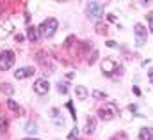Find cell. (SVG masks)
Returning a JSON list of instances; mask_svg holds the SVG:
<instances>
[{"label": "cell", "instance_id": "obj_1", "mask_svg": "<svg viewBox=\"0 0 153 140\" xmlns=\"http://www.w3.org/2000/svg\"><path fill=\"white\" fill-rule=\"evenodd\" d=\"M57 27H59V21H57L55 18H48V20H45V21L38 27L39 35L45 37V39H48V37H52V35L57 32Z\"/></svg>", "mask_w": 153, "mask_h": 140}, {"label": "cell", "instance_id": "obj_11", "mask_svg": "<svg viewBox=\"0 0 153 140\" xmlns=\"http://www.w3.org/2000/svg\"><path fill=\"white\" fill-rule=\"evenodd\" d=\"M134 32L137 34V37H146V34H148V29H146L143 23H135V27H134Z\"/></svg>", "mask_w": 153, "mask_h": 140}, {"label": "cell", "instance_id": "obj_20", "mask_svg": "<svg viewBox=\"0 0 153 140\" xmlns=\"http://www.w3.org/2000/svg\"><path fill=\"white\" fill-rule=\"evenodd\" d=\"M146 18H148V27H150V32L153 34V11H152V13H148V16H146Z\"/></svg>", "mask_w": 153, "mask_h": 140}, {"label": "cell", "instance_id": "obj_4", "mask_svg": "<svg viewBox=\"0 0 153 140\" xmlns=\"http://www.w3.org/2000/svg\"><path fill=\"white\" fill-rule=\"evenodd\" d=\"M119 69H121V66H119L116 60H112V59H105V60L102 62V71H103V74H107V76L116 74Z\"/></svg>", "mask_w": 153, "mask_h": 140}, {"label": "cell", "instance_id": "obj_16", "mask_svg": "<svg viewBox=\"0 0 153 140\" xmlns=\"http://www.w3.org/2000/svg\"><path fill=\"white\" fill-rule=\"evenodd\" d=\"M7 124H9V121L5 117H0V135L7 131Z\"/></svg>", "mask_w": 153, "mask_h": 140}, {"label": "cell", "instance_id": "obj_12", "mask_svg": "<svg viewBox=\"0 0 153 140\" xmlns=\"http://www.w3.org/2000/svg\"><path fill=\"white\" fill-rule=\"evenodd\" d=\"M75 94H76V98H78V99H82V101H84V99L87 98V94H89V92H87V89H85V87L76 85V87H75Z\"/></svg>", "mask_w": 153, "mask_h": 140}, {"label": "cell", "instance_id": "obj_22", "mask_svg": "<svg viewBox=\"0 0 153 140\" xmlns=\"http://www.w3.org/2000/svg\"><path fill=\"white\" fill-rule=\"evenodd\" d=\"M66 108H68V110L71 112V117H73V119L76 121V112L73 110V103H71V101H70V103H66Z\"/></svg>", "mask_w": 153, "mask_h": 140}, {"label": "cell", "instance_id": "obj_30", "mask_svg": "<svg viewBox=\"0 0 153 140\" xmlns=\"http://www.w3.org/2000/svg\"><path fill=\"white\" fill-rule=\"evenodd\" d=\"M23 140H39V139H32V137H29V139H23Z\"/></svg>", "mask_w": 153, "mask_h": 140}, {"label": "cell", "instance_id": "obj_15", "mask_svg": "<svg viewBox=\"0 0 153 140\" xmlns=\"http://www.w3.org/2000/svg\"><path fill=\"white\" fill-rule=\"evenodd\" d=\"M0 92H4V94H7V96H13L14 87L9 85V83H0Z\"/></svg>", "mask_w": 153, "mask_h": 140}, {"label": "cell", "instance_id": "obj_5", "mask_svg": "<svg viewBox=\"0 0 153 140\" xmlns=\"http://www.w3.org/2000/svg\"><path fill=\"white\" fill-rule=\"evenodd\" d=\"M87 16L89 18H94V20L102 18L103 16V5L102 4H96V2L87 4Z\"/></svg>", "mask_w": 153, "mask_h": 140}, {"label": "cell", "instance_id": "obj_27", "mask_svg": "<svg viewBox=\"0 0 153 140\" xmlns=\"http://www.w3.org/2000/svg\"><path fill=\"white\" fill-rule=\"evenodd\" d=\"M73 41H75V37H73V35H68V39H66V44H71Z\"/></svg>", "mask_w": 153, "mask_h": 140}, {"label": "cell", "instance_id": "obj_26", "mask_svg": "<svg viewBox=\"0 0 153 140\" xmlns=\"http://www.w3.org/2000/svg\"><path fill=\"white\" fill-rule=\"evenodd\" d=\"M148 76H150V82L153 83V68H150V69H148Z\"/></svg>", "mask_w": 153, "mask_h": 140}, {"label": "cell", "instance_id": "obj_8", "mask_svg": "<svg viewBox=\"0 0 153 140\" xmlns=\"http://www.w3.org/2000/svg\"><path fill=\"white\" fill-rule=\"evenodd\" d=\"M94 130H96V119H94L93 115H89V117L85 119V128H84V133H85V135H91V133H94Z\"/></svg>", "mask_w": 153, "mask_h": 140}, {"label": "cell", "instance_id": "obj_23", "mask_svg": "<svg viewBox=\"0 0 153 140\" xmlns=\"http://www.w3.org/2000/svg\"><path fill=\"white\" fill-rule=\"evenodd\" d=\"M76 133H78V130H76V128H73V130H71V133L68 135V140H73L76 137Z\"/></svg>", "mask_w": 153, "mask_h": 140}, {"label": "cell", "instance_id": "obj_17", "mask_svg": "<svg viewBox=\"0 0 153 140\" xmlns=\"http://www.w3.org/2000/svg\"><path fill=\"white\" fill-rule=\"evenodd\" d=\"M57 91H59L61 94H66V92H68V83H64V82L57 83Z\"/></svg>", "mask_w": 153, "mask_h": 140}, {"label": "cell", "instance_id": "obj_13", "mask_svg": "<svg viewBox=\"0 0 153 140\" xmlns=\"http://www.w3.org/2000/svg\"><path fill=\"white\" fill-rule=\"evenodd\" d=\"M7 106H9V110H13L14 113H23V110H22V106L18 105V103H16L14 99H11V98L7 99Z\"/></svg>", "mask_w": 153, "mask_h": 140}, {"label": "cell", "instance_id": "obj_28", "mask_svg": "<svg viewBox=\"0 0 153 140\" xmlns=\"http://www.w3.org/2000/svg\"><path fill=\"white\" fill-rule=\"evenodd\" d=\"M16 41H18V43H22V41H23V35L18 34V35H16Z\"/></svg>", "mask_w": 153, "mask_h": 140}, {"label": "cell", "instance_id": "obj_2", "mask_svg": "<svg viewBox=\"0 0 153 140\" xmlns=\"http://www.w3.org/2000/svg\"><path fill=\"white\" fill-rule=\"evenodd\" d=\"M117 113H119V110H117V106L114 103H107L105 106H102L98 110V117L102 121H112V119L117 117Z\"/></svg>", "mask_w": 153, "mask_h": 140}, {"label": "cell", "instance_id": "obj_3", "mask_svg": "<svg viewBox=\"0 0 153 140\" xmlns=\"http://www.w3.org/2000/svg\"><path fill=\"white\" fill-rule=\"evenodd\" d=\"M14 60H16V57H14V52H13V50H4V52H0V71L11 69V68L14 66Z\"/></svg>", "mask_w": 153, "mask_h": 140}, {"label": "cell", "instance_id": "obj_7", "mask_svg": "<svg viewBox=\"0 0 153 140\" xmlns=\"http://www.w3.org/2000/svg\"><path fill=\"white\" fill-rule=\"evenodd\" d=\"M34 68H30V66H25V68H20V69L14 71V78H18V80H22V78H29V76H32L34 74Z\"/></svg>", "mask_w": 153, "mask_h": 140}, {"label": "cell", "instance_id": "obj_10", "mask_svg": "<svg viewBox=\"0 0 153 140\" xmlns=\"http://www.w3.org/2000/svg\"><path fill=\"white\" fill-rule=\"evenodd\" d=\"M27 37H29V41L38 43L39 41V30L36 27H29V29H27Z\"/></svg>", "mask_w": 153, "mask_h": 140}, {"label": "cell", "instance_id": "obj_21", "mask_svg": "<svg viewBox=\"0 0 153 140\" xmlns=\"http://www.w3.org/2000/svg\"><path fill=\"white\" fill-rule=\"evenodd\" d=\"M128 137H126V133L125 131H121V133H116L114 137H112V140H126Z\"/></svg>", "mask_w": 153, "mask_h": 140}, {"label": "cell", "instance_id": "obj_9", "mask_svg": "<svg viewBox=\"0 0 153 140\" xmlns=\"http://www.w3.org/2000/svg\"><path fill=\"white\" fill-rule=\"evenodd\" d=\"M139 140H153V128H150V126L141 128V131H139Z\"/></svg>", "mask_w": 153, "mask_h": 140}, {"label": "cell", "instance_id": "obj_14", "mask_svg": "<svg viewBox=\"0 0 153 140\" xmlns=\"http://www.w3.org/2000/svg\"><path fill=\"white\" fill-rule=\"evenodd\" d=\"M94 30H96V34H100V35H105L107 34V23H103V21H98L96 25H94Z\"/></svg>", "mask_w": 153, "mask_h": 140}, {"label": "cell", "instance_id": "obj_29", "mask_svg": "<svg viewBox=\"0 0 153 140\" xmlns=\"http://www.w3.org/2000/svg\"><path fill=\"white\" fill-rule=\"evenodd\" d=\"M134 92H135V94L139 96V94H141V89H139V87H134Z\"/></svg>", "mask_w": 153, "mask_h": 140}, {"label": "cell", "instance_id": "obj_24", "mask_svg": "<svg viewBox=\"0 0 153 140\" xmlns=\"http://www.w3.org/2000/svg\"><path fill=\"white\" fill-rule=\"evenodd\" d=\"M105 44H107V46H111V48H116V46H117V43H116V41H105Z\"/></svg>", "mask_w": 153, "mask_h": 140}, {"label": "cell", "instance_id": "obj_6", "mask_svg": "<svg viewBox=\"0 0 153 140\" xmlns=\"http://www.w3.org/2000/svg\"><path fill=\"white\" fill-rule=\"evenodd\" d=\"M48 91H50V83H48V80L39 78V80L34 82V92H36V94L45 96V94H48Z\"/></svg>", "mask_w": 153, "mask_h": 140}, {"label": "cell", "instance_id": "obj_18", "mask_svg": "<svg viewBox=\"0 0 153 140\" xmlns=\"http://www.w3.org/2000/svg\"><path fill=\"white\" fill-rule=\"evenodd\" d=\"M25 131H27V133H36V131H38V126H36L34 122H29V124L25 126Z\"/></svg>", "mask_w": 153, "mask_h": 140}, {"label": "cell", "instance_id": "obj_19", "mask_svg": "<svg viewBox=\"0 0 153 140\" xmlns=\"http://www.w3.org/2000/svg\"><path fill=\"white\" fill-rule=\"evenodd\" d=\"M91 94H93L96 99H105V98H107V94H103V92H100V91H93Z\"/></svg>", "mask_w": 153, "mask_h": 140}, {"label": "cell", "instance_id": "obj_25", "mask_svg": "<svg viewBox=\"0 0 153 140\" xmlns=\"http://www.w3.org/2000/svg\"><path fill=\"white\" fill-rule=\"evenodd\" d=\"M50 115H52V117H57V115H59V108H52Z\"/></svg>", "mask_w": 153, "mask_h": 140}]
</instances>
